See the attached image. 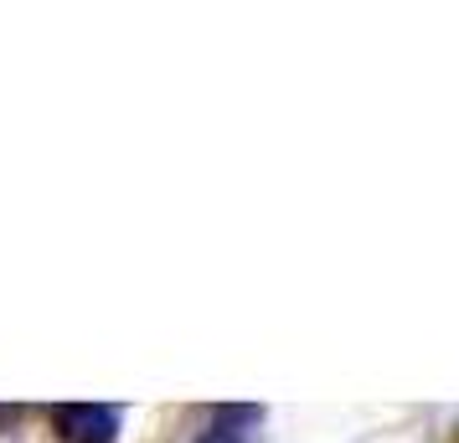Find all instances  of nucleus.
Wrapping results in <instances>:
<instances>
[{
    "instance_id": "f03ea898",
    "label": "nucleus",
    "mask_w": 459,
    "mask_h": 443,
    "mask_svg": "<svg viewBox=\"0 0 459 443\" xmlns=\"http://www.w3.org/2000/svg\"><path fill=\"white\" fill-rule=\"evenodd\" d=\"M196 443H243V439H238V433H217V428H212V433H202Z\"/></svg>"
},
{
    "instance_id": "f257e3e1",
    "label": "nucleus",
    "mask_w": 459,
    "mask_h": 443,
    "mask_svg": "<svg viewBox=\"0 0 459 443\" xmlns=\"http://www.w3.org/2000/svg\"><path fill=\"white\" fill-rule=\"evenodd\" d=\"M63 443H119V428H125V413L119 407H104V402H67L52 413Z\"/></svg>"
}]
</instances>
